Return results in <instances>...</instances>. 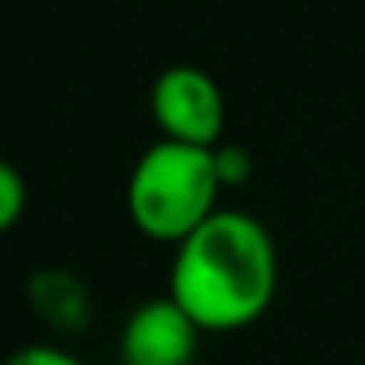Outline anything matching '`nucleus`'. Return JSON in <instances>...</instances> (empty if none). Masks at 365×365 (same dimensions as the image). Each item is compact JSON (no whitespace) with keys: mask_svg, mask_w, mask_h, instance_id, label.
Masks as SVG:
<instances>
[{"mask_svg":"<svg viewBox=\"0 0 365 365\" xmlns=\"http://www.w3.org/2000/svg\"><path fill=\"white\" fill-rule=\"evenodd\" d=\"M220 189L216 150L161 138L130 169L126 212L145 240L177 247L216 212Z\"/></svg>","mask_w":365,"mask_h":365,"instance_id":"nucleus-2","label":"nucleus"},{"mask_svg":"<svg viewBox=\"0 0 365 365\" xmlns=\"http://www.w3.org/2000/svg\"><path fill=\"white\" fill-rule=\"evenodd\" d=\"M0 365H83V361L75 354H67V349H59V346L36 341V346H24V349H16V354H9Z\"/></svg>","mask_w":365,"mask_h":365,"instance_id":"nucleus-8","label":"nucleus"},{"mask_svg":"<svg viewBox=\"0 0 365 365\" xmlns=\"http://www.w3.org/2000/svg\"><path fill=\"white\" fill-rule=\"evenodd\" d=\"M197 346V322L169 294L134 307L118 334L122 365H192Z\"/></svg>","mask_w":365,"mask_h":365,"instance_id":"nucleus-4","label":"nucleus"},{"mask_svg":"<svg viewBox=\"0 0 365 365\" xmlns=\"http://www.w3.org/2000/svg\"><path fill=\"white\" fill-rule=\"evenodd\" d=\"M28 302L48 326L63 334H79L91 322V291L79 275L59 267H43L28 279Z\"/></svg>","mask_w":365,"mask_h":365,"instance_id":"nucleus-5","label":"nucleus"},{"mask_svg":"<svg viewBox=\"0 0 365 365\" xmlns=\"http://www.w3.org/2000/svg\"><path fill=\"white\" fill-rule=\"evenodd\" d=\"M216 173H220V185L224 189H236L252 177V158L247 150L240 145H216Z\"/></svg>","mask_w":365,"mask_h":365,"instance_id":"nucleus-7","label":"nucleus"},{"mask_svg":"<svg viewBox=\"0 0 365 365\" xmlns=\"http://www.w3.org/2000/svg\"><path fill=\"white\" fill-rule=\"evenodd\" d=\"M28 208V185H24V173H20L12 161L0 158V236L12 232L20 224Z\"/></svg>","mask_w":365,"mask_h":365,"instance_id":"nucleus-6","label":"nucleus"},{"mask_svg":"<svg viewBox=\"0 0 365 365\" xmlns=\"http://www.w3.org/2000/svg\"><path fill=\"white\" fill-rule=\"evenodd\" d=\"M150 114L158 122L161 138H169V142L216 150L228 106H224V91L212 75L192 63H177L153 79Z\"/></svg>","mask_w":365,"mask_h":365,"instance_id":"nucleus-3","label":"nucleus"},{"mask_svg":"<svg viewBox=\"0 0 365 365\" xmlns=\"http://www.w3.org/2000/svg\"><path fill=\"white\" fill-rule=\"evenodd\" d=\"M279 291V252L267 224L244 208H216L173 247L169 299L200 334L255 326Z\"/></svg>","mask_w":365,"mask_h":365,"instance_id":"nucleus-1","label":"nucleus"}]
</instances>
